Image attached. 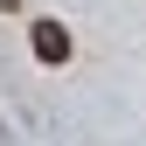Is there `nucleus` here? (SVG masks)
<instances>
[{"label": "nucleus", "instance_id": "nucleus-1", "mask_svg": "<svg viewBox=\"0 0 146 146\" xmlns=\"http://www.w3.org/2000/svg\"><path fill=\"white\" fill-rule=\"evenodd\" d=\"M28 35H35V56H42V63H70V49H77L63 21H35Z\"/></svg>", "mask_w": 146, "mask_h": 146}, {"label": "nucleus", "instance_id": "nucleus-2", "mask_svg": "<svg viewBox=\"0 0 146 146\" xmlns=\"http://www.w3.org/2000/svg\"><path fill=\"white\" fill-rule=\"evenodd\" d=\"M14 7H21V0H0V14H14Z\"/></svg>", "mask_w": 146, "mask_h": 146}]
</instances>
